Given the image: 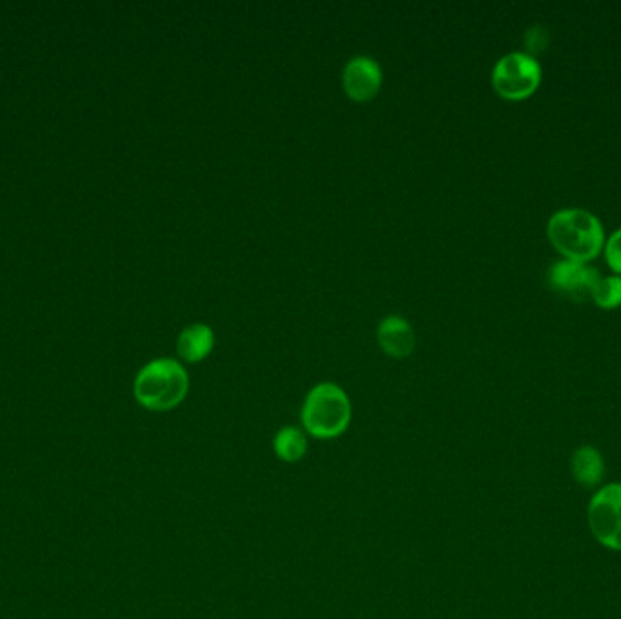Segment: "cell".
Here are the masks:
<instances>
[{"mask_svg": "<svg viewBox=\"0 0 621 619\" xmlns=\"http://www.w3.org/2000/svg\"><path fill=\"white\" fill-rule=\"evenodd\" d=\"M273 451H275L276 458L280 462L296 463L304 460L307 451H309L306 433L302 429H298V427H293V425L282 427L275 434Z\"/></svg>", "mask_w": 621, "mask_h": 619, "instance_id": "cell-11", "label": "cell"}, {"mask_svg": "<svg viewBox=\"0 0 621 619\" xmlns=\"http://www.w3.org/2000/svg\"><path fill=\"white\" fill-rule=\"evenodd\" d=\"M382 86V69L371 57L358 55L345 64L344 88L356 102L373 99Z\"/></svg>", "mask_w": 621, "mask_h": 619, "instance_id": "cell-7", "label": "cell"}, {"mask_svg": "<svg viewBox=\"0 0 621 619\" xmlns=\"http://www.w3.org/2000/svg\"><path fill=\"white\" fill-rule=\"evenodd\" d=\"M186 369L173 358H158L140 369L135 378V398L149 411L175 409L188 394Z\"/></svg>", "mask_w": 621, "mask_h": 619, "instance_id": "cell-2", "label": "cell"}, {"mask_svg": "<svg viewBox=\"0 0 621 619\" xmlns=\"http://www.w3.org/2000/svg\"><path fill=\"white\" fill-rule=\"evenodd\" d=\"M600 278L602 276L598 269L567 258L554 262L547 273V280L552 289L574 302L592 300V291Z\"/></svg>", "mask_w": 621, "mask_h": 619, "instance_id": "cell-6", "label": "cell"}, {"mask_svg": "<svg viewBox=\"0 0 621 619\" xmlns=\"http://www.w3.org/2000/svg\"><path fill=\"white\" fill-rule=\"evenodd\" d=\"M589 525L603 547L621 551V483H611L594 494L589 505Z\"/></svg>", "mask_w": 621, "mask_h": 619, "instance_id": "cell-5", "label": "cell"}, {"mask_svg": "<svg viewBox=\"0 0 621 619\" xmlns=\"http://www.w3.org/2000/svg\"><path fill=\"white\" fill-rule=\"evenodd\" d=\"M605 260L616 275L621 276V229H616L609 240H605Z\"/></svg>", "mask_w": 621, "mask_h": 619, "instance_id": "cell-13", "label": "cell"}, {"mask_svg": "<svg viewBox=\"0 0 621 619\" xmlns=\"http://www.w3.org/2000/svg\"><path fill=\"white\" fill-rule=\"evenodd\" d=\"M215 345L213 329L206 324H191L180 333L177 342V351L186 362H200L211 353Z\"/></svg>", "mask_w": 621, "mask_h": 619, "instance_id": "cell-9", "label": "cell"}, {"mask_svg": "<svg viewBox=\"0 0 621 619\" xmlns=\"http://www.w3.org/2000/svg\"><path fill=\"white\" fill-rule=\"evenodd\" d=\"M525 44L531 50L529 55L534 57L533 53H540L547 46V31L540 28V26L531 28V30L527 31V35H525Z\"/></svg>", "mask_w": 621, "mask_h": 619, "instance_id": "cell-14", "label": "cell"}, {"mask_svg": "<svg viewBox=\"0 0 621 619\" xmlns=\"http://www.w3.org/2000/svg\"><path fill=\"white\" fill-rule=\"evenodd\" d=\"M592 302L602 309H618L621 305V276L600 278L592 291Z\"/></svg>", "mask_w": 621, "mask_h": 619, "instance_id": "cell-12", "label": "cell"}, {"mask_svg": "<svg viewBox=\"0 0 621 619\" xmlns=\"http://www.w3.org/2000/svg\"><path fill=\"white\" fill-rule=\"evenodd\" d=\"M547 236L563 258L583 264L600 255L605 246L602 222L578 207L554 213L547 222Z\"/></svg>", "mask_w": 621, "mask_h": 619, "instance_id": "cell-1", "label": "cell"}, {"mask_svg": "<svg viewBox=\"0 0 621 619\" xmlns=\"http://www.w3.org/2000/svg\"><path fill=\"white\" fill-rule=\"evenodd\" d=\"M603 472H605V463H603L602 454L594 447L585 445L574 452L572 474L576 482L582 483L585 487H594L602 482Z\"/></svg>", "mask_w": 621, "mask_h": 619, "instance_id": "cell-10", "label": "cell"}, {"mask_svg": "<svg viewBox=\"0 0 621 619\" xmlns=\"http://www.w3.org/2000/svg\"><path fill=\"white\" fill-rule=\"evenodd\" d=\"M378 342L385 353L404 358L413 353L414 331L404 316L391 315L378 325Z\"/></svg>", "mask_w": 621, "mask_h": 619, "instance_id": "cell-8", "label": "cell"}, {"mask_svg": "<svg viewBox=\"0 0 621 619\" xmlns=\"http://www.w3.org/2000/svg\"><path fill=\"white\" fill-rule=\"evenodd\" d=\"M540 82H542L540 62L523 51L507 53L496 62L493 69V86L503 99H527L540 88Z\"/></svg>", "mask_w": 621, "mask_h": 619, "instance_id": "cell-4", "label": "cell"}, {"mask_svg": "<svg viewBox=\"0 0 621 619\" xmlns=\"http://www.w3.org/2000/svg\"><path fill=\"white\" fill-rule=\"evenodd\" d=\"M351 402L340 385L324 382L307 394L302 407V423L307 434L318 440H331L351 423Z\"/></svg>", "mask_w": 621, "mask_h": 619, "instance_id": "cell-3", "label": "cell"}]
</instances>
